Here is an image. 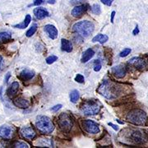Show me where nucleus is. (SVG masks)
I'll list each match as a JSON object with an SVG mask.
<instances>
[{"label": "nucleus", "instance_id": "1", "mask_svg": "<svg viewBox=\"0 0 148 148\" xmlns=\"http://www.w3.org/2000/svg\"><path fill=\"white\" fill-rule=\"evenodd\" d=\"M121 87L122 86L114 82H110L108 80H104V82L96 90L100 95H103L107 99H114L120 95Z\"/></svg>", "mask_w": 148, "mask_h": 148}, {"label": "nucleus", "instance_id": "2", "mask_svg": "<svg viewBox=\"0 0 148 148\" xmlns=\"http://www.w3.org/2000/svg\"><path fill=\"white\" fill-rule=\"evenodd\" d=\"M101 104L96 100H87L80 106V110L86 115H95L101 110Z\"/></svg>", "mask_w": 148, "mask_h": 148}, {"label": "nucleus", "instance_id": "3", "mask_svg": "<svg viewBox=\"0 0 148 148\" xmlns=\"http://www.w3.org/2000/svg\"><path fill=\"white\" fill-rule=\"evenodd\" d=\"M36 127L42 134H50L54 130V125L52 120L47 116L43 115H40L36 118Z\"/></svg>", "mask_w": 148, "mask_h": 148}, {"label": "nucleus", "instance_id": "4", "mask_svg": "<svg viewBox=\"0 0 148 148\" xmlns=\"http://www.w3.org/2000/svg\"><path fill=\"white\" fill-rule=\"evenodd\" d=\"M73 30L76 33L79 34L81 36L87 37L94 32L95 26L90 21H82L75 23L73 27Z\"/></svg>", "mask_w": 148, "mask_h": 148}, {"label": "nucleus", "instance_id": "5", "mask_svg": "<svg viewBox=\"0 0 148 148\" xmlns=\"http://www.w3.org/2000/svg\"><path fill=\"white\" fill-rule=\"evenodd\" d=\"M127 120L129 123L135 125H143L147 121V114L142 110L134 109L128 112L126 116Z\"/></svg>", "mask_w": 148, "mask_h": 148}, {"label": "nucleus", "instance_id": "6", "mask_svg": "<svg viewBox=\"0 0 148 148\" xmlns=\"http://www.w3.org/2000/svg\"><path fill=\"white\" fill-rule=\"evenodd\" d=\"M59 129L64 133H69L73 127V121L71 116L67 113H62L57 119Z\"/></svg>", "mask_w": 148, "mask_h": 148}, {"label": "nucleus", "instance_id": "7", "mask_svg": "<svg viewBox=\"0 0 148 148\" xmlns=\"http://www.w3.org/2000/svg\"><path fill=\"white\" fill-rule=\"evenodd\" d=\"M82 127L86 132L90 134H97L100 132L99 125L95 122L90 119H86L82 121Z\"/></svg>", "mask_w": 148, "mask_h": 148}, {"label": "nucleus", "instance_id": "8", "mask_svg": "<svg viewBox=\"0 0 148 148\" xmlns=\"http://www.w3.org/2000/svg\"><path fill=\"white\" fill-rule=\"evenodd\" d=\"M15 129L10 125H2L0 127V137L5 140H10L14 136Z\"/></svg>", "mask_w": 148, "mask_h": 148}, {"label": "nucleus", "instance_id": "9", "mask_svg": "<svg viewBox=\"0 0 148 148\" xmlns=\"http://www.w3.org/2000/svg\"><path fill=\"white\" fill-rule=\"evenodd\" d=\"M128 64L131 65L132 67L136 68L137 69H140V70H143L144 69L147 68V63L143 58H140V57H134L132 58L131 59L128 60Z\"/></svg>", "mask_w": 148, "mask_h": 148}, {"label": "nucleus", "instance_id": "10", "mask_svg": "<svg viewBox=\"0 0 148 148\" xmlns=\"http://www.w3.org/2000/svg\"><path fill=\"white\" fill-rule=\"evenodd\" d=\"M20 134L23 138L27 140H31V141L36 138V132L32 127H22L20 131Z\"/></svg>", "mask_w": 148, "mask_h": 148}, {"label": "nucleus", "instance_id": "11", "mask_svg": "<svg viewBox=\"0 0 148 148\" xmlns=\"http://www.w3.org/2000/svg\"><path fill=\"white\" fill-rule=\"evenodd\" d=\"M111 72L116 78H123L127 73V69L124 65L119 64L113 67L111 69Z\"/></svg>", "mask_w": 148, "mask_h": 148}, {"label": "nucleus", "instance_id": "12", "mask_svg": "<svg viewBox=\"0 0 148 148\" xmlns=\"http://www.w3.org/2000/svg\"><path fill=\"white\" fill-rule=\"evenodd\" d=\"M88 8H89L88 4H82V5L77 6L72 10V15L74 17L79 18L86 12V10L88 9Z\"/></svg>", "mask_w": 148, "mask_h": 148}, {"label": "nucleus", "instance_id": "13", "mask_svg": "<svg viewBox=\"0 0 148 148\" xmlns=\"http://www.w3.org/2000/svg\"><path fill=\"white\" fill-rule=\"evenodd\" d=\"M131 138L132 141L137 144H144L147 140L146 136L140 131H135L132 132L131 134Z\"/></svg>", "mask_w": 148, "mask_h": 148}, {"label": "nucleus", "instance_id": "14", "mask_svg": "<svg viewBox=\"0 0 148 148\" xmlns=\"http://www.w3.org/2000/svg\"><path fill=\"white\" fill-rule=\"evenodd\" d=\"M34 76H35V73L33 71H31L29 69H24L19 73L17 77L23 82H27V81H30L32 79Z\"/></svg>", "mask_w": 148, "mask_h": 148}, {"label": "nucleus", "instance_id": "15", "mask_svg": "<svg viewBox=\"0 0 148 148\" xmlns=\"http://www.w3.org/2000/svg\"><path fill=\"white\" fill-rule=\"evenodd\" d=\"M33 12H34L35 16L36 17V19H38V20H42L44 18L49 16V12L44 8H38L37 7L36 8L34 9Z\"/></svg>", "mask_w": 148, "mask_h": 148}, {"label": "nucleus", "instance_id": "16", "mask_svg": "<svg viewBox=\"0 0 148 148\" xmlns=\"http://www.w3.org/2000/svg\"><path fill=\"white\" fill-rule=\"evenodd\" d=\"M44 30H45V32L47 33L49 38H51L52 40H55L58 37V30L53 25H46L45 27H44Z\"/></svg>", "mask_w": 148, "mask_h": 148}, {"label": "nucleus", "instance_id": "17", "mask_svg": "<svg viewBox=\"0 0 148 148\" xmlns=\"http://www.w3.org/2000/svg\"><path fill=\"white\" fill-rule=\"evenodd\" d=\"M18 90H19V83L17 82H13L7 90V95L10 99L14 98L17 94Z\"/></svg>", "mask_w": 148, "mask_h": 148}, {"label": "nucleus", "instance_id": "18", "mask_svg": "<svg viewBox=\"0 0 148 148\" xmlns=\"http://www.w3.org/2000/svg\"><path fill=\"white\" fill-rule=\"evenodd\" d=\"M13 104L14 106L18 107V108H21V109H27L28 108L30 105H31V102L29 101H27L24 98H21V97H17L16 99H14L13 101Z\"/></svg>", "mask_w": 148, "mask_h": 148}, {"label": "nucleus", "instance_id": "19", "mask_svg": "<svg viewBox=\"0 0 148 148\" xmlns=\"http://www.w3.org/2000/svg\"><path fill=\"white\" fill-rule=\"evenodd\" d=\"M95 55V52L92 49H88L85 51L84 53H82V58H81V62L82 63H86L90 60V58H93V56Z\"/></svg>", "mask_w": 148, "mask_h": 148}, {"label": "nucleus", "instance_id": "20", "mask_svg": "<svg viewBox=\"0 0 148 148\" xmlns=\"http://www.w3.org/2000/svg\"><path fill=\"white\" fill-rule=\"evenodd\" d=\"M61 49L63 51L70 53L73 51V45L71 41H69L66 39H62L61 40Z\"/></svg>", "mask_w": 148, "mask_h": 148}, {"label": "nucleus", "instance_id": "21", "mask_svg": "<svg viewBox=\"0 0 148 148\" xmlns=\"http://www.w3.org/2000/svg\"><path fill=\"white\" fill-rule=\"evenodd\" d=\"M32 21V16L31 15L27 14L26 17H25V20L22 21L20 24H17V25H14L13 27L14 28H19V29H25L28 27V25L30 24V22Z\"/></svg>", "mask_w": 148, "mask_h": 148}, {"label": "nucleus", "instance_id": "22", "mask_svg": "<svg viewBox=\"0 0 148 148\" xmlns=\"http://www.w3.org/2000/svg\"><path fill=\"white\" fill-rule=\"evenodd\" d=\"M109 37L107 36L106 35H103V34H98L97 36H95L93 39H92V42H99L101 44H104L108 40Z\"/></svg>", "mask_w": 148, "mask_h": 148}, {"label": "nucleus", "instance_id": "23", "mask_svg": "<svg viewBox=\"0 0 148 148\" xmlns=\"http://www.w3.org/2000/svg\"><path fill=\"white\" fill-rule=\"evenodd\" d=\"M12 36L8 32H0V45L11 40Z\"/></svg>", "mask_w": 148, "mask_h": 148}, {"label": "nucleus", "instance_id": "24", "mask_svg": "<svg viewBox=\"0 0 148 148\" xmlns=\"http://www.w3.org/2000/svg\"><path fill=\"white\" fill-rule=\"evenodd\" d=\"M69 96H70V101H71V102H73L74 104L77 103V101H78V99H79V92H78V90H72L70 92V95Z\"/></svg>", "mask_w": 148, "mask_h": 148}, {"label": "nucleus", "instance_id": "25", "mask_svg": "<svg viewBox=\"0 0 148 148\" xmlns=\"http://www.w3.org/2000/svg\"><path fill=\"white\" fill-rule=\"evenodd\" d=\"M12 147H16V148H28L29 146L28 144H27L24 142H19V141H16L15 143H13L12 144Z\"/></svg>", "mask_w": 148, "mask_h": 148}, {"label": "nucleus", "instance_id": "26", "mask_svg": "<svg viewBox=\"0 0 148 148\" xmlns=\"http://www.w3.org/2000/svg\"><path fill=\"white\" fill-rule=\"evenodd\" d=\"M90 11H91V12H92L93 14L99 15V14H101V7H100L99 4H94V5L91 6V8H90Z\"/></svg>", "mask_w": 148, "mask_h": 148}, {"label": "nucleus", "instance_id": "27", "mask_svg": "<svg viewBox=\"0 0 148 148\" xmlns=\"http://www.w3.org/2000/svg\"><path fill=\"white\" fill-rule=\"evenodd\" d=\"M37 31V25L36 24H34L33 26H32L28 31L27 32V34H26V36H27V37H31Z\"/></svg>", "mask_w": 148, "mask_h": 148}, {"label": "nucleus", "instance_id": "28", "mask_svg": "<svg viewBox=\"0 0 148 148\" xmlns=\"http://www.w3.org/2000/svg\"><path fill=\"white\" fill-rule=\"evenodd\" d=\"M101 67H102V65H101V61L99 59L95 60V62H94V71L95 72H99L101 69Z\"/></svg>", "mask_w": 148, "mask_h": 148}, {"label": "nucleus", "instance_id": "29", "mask_svg": "<svg viewBox=\"0 0 148 148\" xmlns=\"http://www.w3.org/2000/svg\"><path fill=\"white\" fill-rule=\"evenodd\" d=\"M57 59H58V57L57 56H55V55H51V56H49V57H48L46 58V63L48 64H53L55 61H57Z\"/></svg>", "mask_w": 148, "mask_h": 148}, {"label": "nucleus", "instance_id": "30", "mask_svg": "<svg viewBox=\"0 0 148 148\" xmlns=\"http://www.w3.org/2000/svg\"><path fill=\"white\" fill-rule=\"evenodd\" d=\"M130 53H131V49L127 48V49H124L122 51L121 53H119V56H120L121 58H123V57H126V56H127V55H128Z\"/></svg>", "mask_w": 148, "mask_h": 148}, {"label": "nucleus", "instance_id": "31", "mask_svg": "<svg viewBox=\"0 0 148 148\" xmlns=\"http://www.w3.org/2000/svg\"><path fill=\"white\" fill-rule=\"evenodd\" d=\"M75 81L78 83H83L84 82V77L82 74H77L75 77Z\"/></svg>", "mask_w": 148, "mask_h": 148}, {"label": "nucleus", "instance_id": "32", "mask_svg": "<svg viewBox=\"0 0 148 148\" xmlns=\"http://www.w3.org/2000/svg\"><path fill=\"white\" fill-rule=\"evenodd\" d=\"M44 2H45V0H34V3L31 5H29V7H31V6H39L42 4Z\"/></svg>", "mask_w": 148, "mask_h": 148}, {"label": "nucleus", "instance_id": "33", "mask_svg": "<svg viewBox=\"0 0 148 148\" xmlns=\"http://www.w3.org/2000/svg\"><path fill=\"white\" fill-rule=\"evenodd\" d=\"M101 1L102 3H104L105 5L107 6H111L112 3L114 2V0H101Z\"/></svg>", "mask_w": 148, "mask_h": 148}, {"label": "nucleus", "instance_id": "34", "mask_svg": "<svg viewBox=\"0 0 148 148\" xmlns=\"http://www.w3.org/2000/svg\"><path fill=\"white\" fill-rule=\"evenodd\" d=\"M61 108H62V105H57V106L52 107V108H51V110L53 111V112H57V111L59 110Z\"/></svg>", "mask_w": 148, "mask_h": 148}, {"label": "nucleus", "instance_id": "35", "mask_svg": "<svg viewBox=\"0 0 148 148\" xmlns=\"http://www.w3.org/2000/svg\"><path fill=\"white\" fill-rule=\"evenodd\" d=\"M84 0H71V3L73 4V5H76V4H79L81 3H82Z\"/></svg>", "mask_w": 148, "mask_h": 148}, {"label": "nucleus", "instance_id": "36", "mask_svg": "<svg viewBox=\"0 0 148 148\" xmlns=\"http://www.w3.org/2000/svg\"><path fill=\"white\" fill-rule=\"evenodd\" d=\"M3 58L0 55V72L3 70Z\"/></svg>", "mask_w": 148, "mask_h": 148}, {"label": "nucleus", "instance_id": "37", "mask_svg": "<svg viewBox=\"0 0 148 148\" xmlns=\"http://www.w3.org/2000/svg\"><path fill=\"white\" fill-rule=\"evenodd\" d=\"M108 125L113 127L115 131H118V130H119V127H118L117 125H114V123H108Z\"/></svg>", "mask_w": 148, "mask_h": 148}, {"label": "nucleus", "instance_id": "38", "mask_svg": "<svg viewBox=\"0 0 148 148\" xmlns=\"http://www.w3.org/2000/svg\"><path fill=\"white\" fill-rule=\"evenodd\" d=\"M10 77H11L10 73H8L6 74L5 79H4V82H5V83H8V80H9V78H10Z\"/></svg>", "mask_w": 148, "mask_h": 148}, {"label": "nucleus", "instance_id": "39", "mask_svg": "<svg viewBox=\"0 0 148 148\" xmlns=\"http://www.w3.org/2000/svg\"><path fill=\"white\" fill-rule=\"evenodd\" d=\"M138 33H139V29H138V27L137 26V27H136V28L134 29V31L132 32V34H133L134 36H137Z\"/></svg>", "mask_w": 148, "mask_h": 148}, {"label": "nucleus", "instance_id": "40", "mask_svg": "<svg viewBox=\"0 0 148 148\" xmlns=\"http://www.w3.org/2000/svg\"><path fill=\"white\" fill-rule=\"evenodd\" d=\"M114 15H115V12L114 11H113L112 12V13H111V22L113 23L114 22Z\"/></svg>", "mask_w": 148, "mask_h": 148}, {"label": "nucleus", "instance_id": "41", "mask_svg": "<svg viewBox=\"0 0 148 148\" xmlns=\"http://www.w3.org/2000/svg\"><path fill=\"white\" fill-rule=\"evenodd\" d=\"M57 0H48V3H49V4H54L55 3V2H56Z\"/></svg>", "mask_w": 148, "mask_h": 148}]
</instances>
